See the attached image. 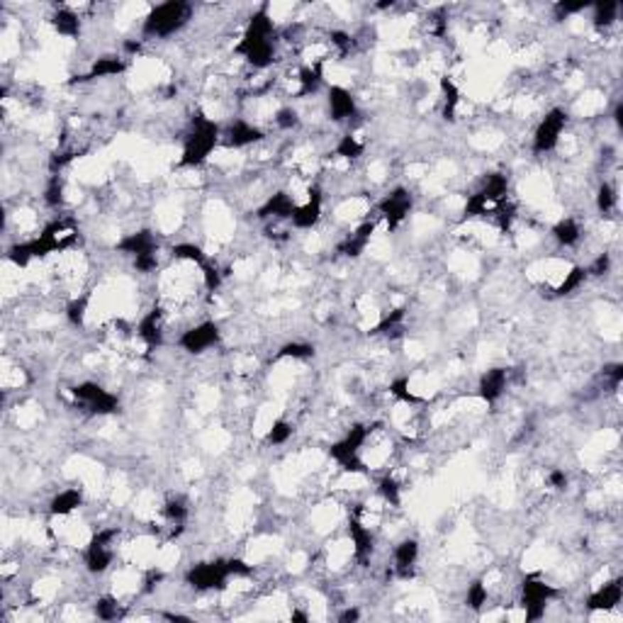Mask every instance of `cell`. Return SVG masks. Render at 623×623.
<instances>
[{"label": "cell", "mask_w": 623, "mask_h": 623, "mask_svg": "<svg viewBox=\"0 0 623 623\" xmlns=\"http://www.w3.org/2000/svg\"><path fill=\"white\" fill-rule=\"evenodd\" d=\"M416 560H419V543L414 538H404L394 546V568L402 580H409L414 575Z\"/></svg>", "instance_id": "603a6c76"}, {"label": "cell", "mask_w": 623, "mask_h": 623, "mask_svg": "<svg viewBox=\"0 0 623 623\" xmlns=\"http://www.w3.org/2000/svg\"><path fill=\"white\" fill-rule=\"evenodd\" d=\"M261 139H263V129L247 122V119H234V122L227 124V129L222 131V144L229 148H244V146L256 144V141Z\"/></svg>", "instance_id": "5bb4252c"}, {"label": "cell", "mask_w": 623, "mask_h": 623, "mask_svg": "<svg viewBox=\"0 0 623 623\" xmlns=\"http://www.w3.org/2000/svg\"><path fill=\"white\" fill-rule=\"evenodd\" d=\"M480 193H482L487 200H492V202L502 205L506 202V195H509V178L504 173H487L482 178V185H480Z\"/></svg>", "instance_id": "484cf974"}, {"label": "cell", "mask_w": 623, "mask_h": 623, "mask_svg": "<svg viewBox=\"0 0 623 623\" xmlns=\"http://www.w3.org/2000/svg\"><path fill=\"white\" fill-rule=\"evenodd\" d=\"M44 202H47L49 207H59V205L64 202V178H61L59 173L51 175L47 188H44Z\"/></svg>", "instance_id": "ee69618b"}, {"label": "cell", "mask_w": 623, "mask_h": 623, "mask_svg": "<svg viewBox=\"0 0 623 623\" xmlns=\"http://www.w3.org/2000/svg\"><path fill=\"white\" fill-rule=\"evenodd\" d=\"M163 619H168V621H190V616H183V614H163Z\"/></svg>", "instance_id": "91938a15"}, {"label": "cell", "mask_w": 623, "mask_h": 623, "mask_svg": "<svg viewBox=\"0 0 623 623\" xmlns=\"http://www.w3.org/2000/svg\"><path fill=\"white\" fill-rule=\"evenodd\" d=\"M51 27L61 34V37H78L81 34V17L73 13L71 8H59L51 15Z\"/></svg>", "instance_id": "4316f807"}, {"label": "cell", "mask_w": 623, "mask_h": 623, "mask_svg": "<svg viewBox=\"0 0 623 623\" xmlns=\"http://www.w3.org/2000/svg\"><path fill=\"white\" fill-rule=\"evenodd\" d=\"M553 239L565 249L577 247L582 239V227L577 224V220H573V217H565V220L556 222V227H553Z\"/></svg>", "instance_id": "83f0119b"}, {"label": "cell", "mask_w": 623, "mask_h": 623, "mask_svg": "<svg viewBox=\"0 0 623 623\" xmlns=\"http://www.w3.org/2000/svg\"><path fill=\"white\" fill-rule=\"evenodd\" d=\"M295 210H297V202L293 197L288 195V193H276V195H271L266 200V202L261 205L259 210H256V217H259L261 222H268V220H276V222H280V220H293V215H295Z\"/></svg>", "instance_id": "ac0fdd59"}, {"label": "cell", "mask_w": 623, "mask_h": 623, "mask_svg": "<svg viewBox=\"0 0 623 623\" xmlns=\"http://www.w3.org/2000/svg\"><path fill=\"white\" fill-rule=\"evenodd\" d=\"M222 144V127L215 119L197 115L193 117L190 131L183 139V153H180V166L185 168H197L210 158V153Z\"/></svg>", "instance_id": "6da1fadb"}, {"label": "cell", "mask_w": 623, "mask_h": 623, "mask_svg": "<svg viewBox=\"0 0 623 623\" xmlns=\"http://www.w3.org/2000/svg\"><path fill=\"white\" fill-rule=\"evenodd\" d=\"M506 382H509V370L506 368H489L480 375L477 382V397L487 404H494L497 399L504 394L506 390Z\"/></svg>", "instance_id": "e0dca14e"}, {"label": "cell", "mask_w": 623, "mask_h": 623, "mask_svg": "<svg viewBox=\"0 0 623 623\" xmlns=\"http://www.w3.org/2000/svg\"><path fill=\"white\" fill-rule=\"evenodd\" d=\"M193 20V5L185 0H168V3L153 5L144 17L141 32L144 37H170L180 32Z\"/></svg>", "instance_id": "7a4b0ae2"}, {"label": "cell", "mask_w": 623, "mask_h": 623, "mask_svg": "<svg viewBox=\"0 0 623 623\" xmlns=\"http://www.w3.org/2000/svg\"><path fill=\"white\" fill-rule=\"evenodd\" d=\"M136 334H139V339L146 344L148 351L161 346L163 344V312L158 310V307L146 312L144 317H141L139 327H136Z\"/></svg>", "instance_id": "ffe728a7"}, {"label": "cell", "mask_w": 623, "mask_h": 623, "mask_svg": "<svg viewBox=\"0 0 623 623\" xmlns=\"http://www.w3.org/2000/svg\"><path fill=\"white\" fill-rule=\"evenodd\" d=\"M88 305H90V295L73 297V300L66 305V319L73 324V327H83V324H85V314H88Z\"/></svg>", "instance_id": "8d00e7d4"}, {"label": "cell", "mask_w": 623, "mask_h": 623, "mask_svg": "<svg viewBox=\"0 0 623 623\" xmlns=\"http://www.w3.org/2000/svg\"><path fill=\"white\" fill-rule=\"evenodd\" d=\"M227 565H229L232 577H249L251 573H254V565L244 563V560H239V558H227Z\"/></svg>", "instance_id": "f5cc1de1"}, {"label": "cell", "mask_w": 623, "mask_h": 623, "mask_svg": "<svg viewBox=\"0 0 623 623\" xmlns=\"http://www.w3.org/2000/svg\"><path fill=\"white\" fill-rule=\"evenodd\" d=\"M293 621H307V616H305V614H300V611H295V614H293Z\"/></svg>", "instance_id": "94428289"}, {"label": "cell", "mask_w": 623, "mask_h": 623, "mask_svg": "<svg viewBox=\"0 0 623 623\" xmlns=\"http://www.w3.org/2000/svg\"><path fill=\"white\" fill-rule=\"evenodd\" d=\"M604 375L611 380V385L619 387L621 380H623V363H611V365H604Z\"/></svg>", "instance_id": "db71d44e"}, {"label": "cell", "mask_w": 623, "mask_h": 623, "mask_svg": "<svg viewBox=\"0 0 623 623\" xmlns=\"http://www.w3.org/2000/svg\"><path fill=\"white\" fill-rule=\"evenodd\" d=\"M592 8V3H568V0H565V3H556V20H565V17H570V15H577V13H585V10H590Z\"/></svg>", "instance_id": "7dc6e473"}, {"label": "cell", "mask_w": 623, "mask_h": 623, "mask_svg": "<svg viewBox=\"0 0 623 623\" xmlns=\"http://www.w3.org/2000/svg\"><path fill=\"white\" fill-rule=\"evenodd\" d=\"M322 212H324V190L314 183L310 193H307V200L302 205H297L290 222H293L295 229H314V227L319 224V220H322Z\"/></svg>", "instance_id": "7c38bea8"}, {"label": "cell", "mask_w": 623, "mask_h": 623, "mask_svg": "<svg viewBox=\"0 0 623 623\" xmlns=\"http://www.w3.org/2000/svg\"><path fill=\"white\" fill-rule=\"evenodd\" d=\"M95 616L102 621H117L122 619V607H119L115 597H100L95 602Z\"/></svg>", "instance_id": "60d3db41"}, {"label": "cell", "mask_w": 623, "mask_h": 623, "mask_svg": "<svg viewBox=\"0 0 623 623\" xmlns=\"http://www.w3.org/2000/svg\"><path fill=\"white\" fill-rule=\"evenodd\" d=\"M609 268H611V256L609 254H599L597 259H594L592 266L587 268V273H590L592 278H602V276H607V273H609Z\"/></svg>", "instance_id": "681fc988"}, {"label": "cell", "mask_w": 623, "mask_h": 623, "mask_svg": "<svg viewBox=\"0 0 623 623\" xmlns=\"http://www.w3.org/2000/svg\"><path fill=\"white\" fill-rule=\"evenodd\" d=\"M161 577H163L161 573H156V570H151V573H148V577H146V582H144V585H146V587H144V592H151L153 587H156L158 582H161Z\"/></svg>", "instance_id": "9f6ffc18"}, {"label": "cell", "mask_w": 623, "mask_h": 623, "mask_svg": "<svg viewBox=\"0 0 623 623\" xmlns=\"http://www.w3.org/2000/svg\"><path fill=\"white\" fill-rule=\"evenodd\" d=\"M616 205H619V193H616V188L611 183L604 180L597 188V210L602 215H611L616 210Z\"/></svg>", "instance_id": "d590c367"}, {"label": "cell", "mask_w": 623, "mask_h": 623, "mask_svg": "<svg viewBox=\"0 0 623 623\" xmlns=\"http://www.w3.org/2000/svg\"><path fill=\"white\" fill-rule=\"evenodd\" d=\"M329 39H331V44H334V47L341 51V54H346V51L351 49V44H353L351 34L344 32V30H334V32L329 34Z\"/></svg>", "instance_id": "816d5d0a"}, {"label": "cell", "mask_w": 623, "mask_h": 623, "mask_svg": "<svg viewBox=\"0 0 623 623\" xmlns=\"http://www.w3.org/2000/svg\"><path fill=\"white\" fill-rule=\"evenodd\" d=\"M220 339H222L220 324L202 322V324H197V327L183 331V336L178 339V346L185 353H190V356H202L205 351H210V348H215L217 344H220Z\"/></svg>", "instance_id": "8fae6325"}, {"label": "cell", "mask_w": 623, "mask_h": 623, "mask_svg": "<svg viewBox=\"0 0 623 623\" xmlns=\"http://www.w3.org/2000/svg\"><path fill=\"white\" fill-rule=\"evenodd\" d=\"M587 278H590V273H587L585 266H573V268H570V273H565L563 283L558 285L556 295L558 297H568V295L577 293V290H580L582 285L587 283Z\"/></svg>", "instance_id": "f546056e"}, {"label": "cell", "mask_w": 623, "mask_h": 623, "mask_svg": "<svg viewBox=\"0 0 623 623\" xmlns=\"http://www.w3.org/2000/svg\"><path fill=\"white\" fill-rule=\"evenodd\" d=\"M200 271H202L205 288H207L210 293H215V290H220V285H222V273H220V268H217L212 261H207V263H205V266L200 268Z\"/></svg>", "instance_id": "bcb514c9"}, {"label": "cell", "mask_w": 623, "mask_h": 623, "mask_svg": "<svg viewBox=\"0 0 623 623\" xmlns=\"http://www.w3.org/2000/svg\"><path fill=\"white\" fill-rule=\"evenodd\" d=\"M565 127H568V112L563 107H553L538 122L533 131V153H548L560 144Z\"/></svg>", "instance_id": "9c48e42d"}, {"label": "cell", "mask_w": 623, "mask_h": 623, "mask_svg": "<svg viewBox=\"0 0 623 623\" xmlns=\"http://www.w3.org/2000/svg\"><path fill=\"white\" fill-rule=\"evenodd\" d=\"M8 261L13 263V266H17V268L30 266L34 259H32V254H30V247H27V242L13 244V247L8 249Z\"/></svg>", "instance_id": "f6af8a7d"}, {"label": "cell", "mask_w": 623, "mask_h": 623, "mask_svg": "<svg viewBox=\"0 0 623 623\" xmlns=\"http://www.w3.org/2000/svg\"><path fill=\"white\" fill-rule=\"evenodd\" d=\"M300 90H297V98H307V95H314L324 83V61H317V64L302 66L300 68Z\"/></svg>", "instance_id": "d4e9b609"}, {"label": "cell", "mask_w": 623, "mask_h": 623, "mask_svg": "<svg viewBox=\"0 0 623 623\" xmlns=\"http://www.w3.org/2000/svg\"><path fill=\"white\" fill-rule=\"evenodd\" d=\"M619 10L621 5L616 3V0H604V3H592V22L594 27H599V30H607V27L614 25L616 20H619Z\"/></svg>", "instance_id": "f1b7e54d"}, {"label": "cell", "mask_w": 623, "mask_h": 623, "mask_svg": "<svg viewBox=\"0 0 623 623\" xmlns=\"http://www.w3.org/2000/svg\"><path fill=\"white\" fill-rule=\"evenodd\" d=\"M377 492H380L382 499L387 502V504L392 506H399L402 504V487H399V482L390 475H385L377 482Z\"/></svg>", "instance_id": "f35d334b"}, {"label": "cell", "mask_w": 623, "mask_h": 623, "mask_svg": "<svg viewBox=\"0 0 623 623\" xmlns=\"http://www.w3.org/2000/svg\"><path fill=\"white\" fill-rule=\"evenodd\" d=\"M623 599V580L621 577H614L607 585H602L599 590H594L590 597H587V609L590 611H611L621 604Z\"/></svg>", "instance_id": "2e32d148"}, {"label": "cell", "mask_w": 623, "mask_h": 623, "mask_svg": "<svg viewBox=\"0 0 623 623\" xmlns=\"http://www.w3.org/2000/svg\"><path fill=\"white\" fill-rule=\"evenodd\" d=\"M363 151H365L363 141H358V136H353V134H344L339 139V144H336V148H334L336 156L346 158V161H356V158H361Z\"/></svg>", "instance_id": "d6a6232c"}, {"label": "cell", "mask_w": 623, "mask_h": 623, "mask_svg": "<svg viewBox=\"0 0 623 623\" xmlns=\"http://www.w3.org/2000/svg\"><path fill=\"white\" fill-rule=\"evenodd\" d=\"M276 358H295V361H307V358H314V346L307 344V341H290V344L280 346V351L276 353Z\"/></svg>", "instance_id": "e575fe53"}, {"label": "cell", "mask_w": 623, "mask_h": 623, "mask_svg": "<svg viewBox=\"0 0 623 623\" xmlns=\"http://www.w3.org/2000/svg\"><path fill=\"white\" fill-rule=\"evenodd\" d=\"M156 266H158V254H144L134 259V268L139 273H151L156 271Z\"/></svg>", "instance_id": "f907efd6"}, {"label": "cell", "mask_w": 623, "mask_h": 623, "mask_svg": "<svg viewBox=\"0 0 623 623\" xmlns=\"http://www.w3.org/2000/svg\"><path fill=\"white\" fill-rule=\"evenodd\" d=\"M115 249L119 251V254L131 256V259L144 256V254H158V239L151 229H139V232L127 234L124 239H119V242L115 244Z\"/></svg>", "instance_id": "9a60e30c"}, {"label": "cell", "mask_w": 623, "mask_h": 623, "mask_svg": "<svg viewBox=\"0 0 623 623\" xmlns=\"http://www.w3.org/2000/svg\"><path fill=\"white\" fill-rule=\"evenodd\" d=\"M229 580H232V573H229L227 560H210V563L193 565V568L185 573V582L197 592L224 590Z\"/></svg>", "instance_id": "8992f818"}, {"label": "cell", "mask_w": 623, "mask_h": 623, "mask_svg": "<svg viewBox=\"0 0 623 623\" xmlns=\"http://www.w3.org/2000/svg\"><path fill=\"white\" fill-rule=\"evenodd\" d=\"M358 619H361V611L358 609H346L344 614L339 616L341 623H351V621H358Z\"/></svg>", "instance_id": "6f0895ef"}, {"label": "cell", "mask_w": 623, "mask_h": 623, "mask_svg": "<svg viewBox=\"0 0 623 623\" xmlns=\"http://www.w3.org/2000/svg\"><path fill=\"white\" fill-rule=\"evenodd\" d=\"M441 90H443V117L445 119H455V110L460 105V90L455 85L453 78L443 76L441 78Z\"/></svg>", "instance_id": "4dcf8cb0"}, {"label": "cell", "mask_w": 623, "mask_h": 623, "mask_svg": "<svg viewBox=\"0 0 623 623\" xmlns=\"http://www.w3.org/2000/svg\"><path fill=\"white\" fill-rule=\"evenodd\" d=\"M290 436H293V424L285 419H278V421H273L271 428H268L266 443L268 445H283V443L290 441Z\"/></svg>", "instance_id": "7bdbcfd3"}, {"label": "cell", "mask_w": 623, "mask_h": 623, "mask_svg": "<svg viewBox=\"0 0 623 623\" xmlns=\"http://www.w3.org/2000/svg\"><path fill=\"white\" fill-rule=\"evenodd\" d=\"M327 105H329V117L334 122H346V119L358 115V102L353 98V93L344 85H331L327 93Z\"/></svg>", "instance_id": "4fadbf2b"}, {"label": "cell", "mask_w": 623, "mask_h": 623, "mask_svg": "<svg viewBox=\"0 0 623 623\" xmlns=\"http://www.w3.org/2000/svg\"><path fill=\"white\" fill-rule=\"evenodd\" d=\"M489 599V592H487V585H484L482 580H475L472 585H467V592H465V604L470 607L472 611H480L487 604Z\"/></svg>", "instance_id": "ab89813d"}, {"label": "cell", "mask_w": 623, "mask_h": 623, "mask_svg": "<svg viewBox=\"0 0 623 623\" xmlns=\"http://www.w3.org/2000/svg\"><path fill=\"white\" fill-rule=\"evenodd\" d=\"M81 506H83V492L78 487H68V489H61L59 494L51 497L49 514L51 516H68V514H73Z\"/></svg>", "instance_id": "cb8c5ba5"}, {"label": "cell", "mask_w": 623, "mask_h": 623, "mask_svg": "<svg viewBox=\"0 0 623 623\" xmlns=\"http://www.w3.org/2000/svg\"><path fill=\"white\" fill-rule=\"evenodd\" d=\"M117 538V529H102L93 538L88 541L85 548V570L90 575H102L115 560V551H112V541Z\"/></svg>", "instance_id": "ba28073f"}, {"label": "cell", "mask_w": 623, "mask_h": 623, "mask_svg": "<svg viewBox=\"0 0 623 623\" xmlns=\"http://www.w3.org/2000/svg\"><path fill=\"white\" fill-rule=\"evenodd\" d=\"M556 597H560V590L548 582L541 580L538 573L529 575L521 582V607L526 614V621H538L546 616V607L548 602H553Z\"/></svg>", "instance_id": "5b68a950"}, {"label": "cell", "mask_w": 623, "mask_h": 623, "mask_svg": "<svg viewBox=\"0 0 623 623\" xmlns=\"http://www.w3.org/2000/svg\"><path fill=\"white\" fill-rule=\"evenodd\" d=\"M370 438V426L356 424L346 431L344 438L329 445V458L336 462L344 472L351 475H368V465L361 460V448Z\"/></svg>", "instance_id": "3957f363"}, {"label": "cell", "mask_w": 623, "mask_h": 623, "mask_svg": "<svg viewBox=\"0 0 623 623\" xmlns=\"http://www.w3.org/2000/svg\"><path fill=\"white\" fill-rule=\"evenodd\" d=\"M276 124L280 129H293L300 124V115H297V110H293V107H283L276 115Z\"/></svg>", "instance_id": "c3c4849f"}, {"label": "cell", "mask_w": 623, "mask_h": 623, "mask_svg": "<svg viewBox=\"0 0 623 623\" xmlns=\"http://www.w3.org/2000/svg\"><path fill=\"white\" fill-rule=\"evenodd\" d=\"M411 207H414V197H411L407 188H394L392 193H387V195L377 202V212L387 222V229L390 232H394L407 220Z\"/></svg>", "instance_id": "30bf717a"}, {"label": "cell", "mask_w": 623, "mask_h": 623, "mask_svg": "<svg viewBox=\"0 0 623 623\" xmlns=\"http://www.w3.org/2000/svg\"><path fill=\"white\" fill-rule=\"evenodd\" d=\"M127 71V61L119 59V56H100V59L93 61V66L88 68L85 76H76L71 83H83V81H95V78H110V76H119V73Z\"/></svg>", "instance_id": "7402d4cb"}, {"label": "cell", "mask_w": 623, "mask_h": 623, "mask_svg": "<svg viewBox=\"0 0 623 623\" xmlns=\"http://www.w3.org/2000/svg\"><path fill=\"white\" fill-rule=\"evenodd\" d=\"M404 317H407V310H404V307H397V310H392L387 317L380 319V324L373 329V334H385V336L399 334V329H402V324H404Z\"/></svg>", "instance_id": "836d02e7"}, {"label": "cell", "mask_w": 623, "mask_h": 623, "mask_svg": "<svg viewBox=\"0 0 623 623\" xmlns=\"http://www.w3.org/2000/svg\"><path fill=\"white\" fill-rule=\"evenodd\" d=\"M273 37H276V22H273V17H271V5L263 3L261 8L249 17L247 30H244L242 39H239L237 47H234V54L244 59L251 49L263 47V44H271Z\"/></svg>", "instance_id": "277c9868"}, {"label": "cell", "mask_w": 623, "mask_h": 623, "mask_svg": "<svg viewBox=\"0 0 623 623\" xmlns=\"http://www.w3.org/2000/svg\"><path fill=\"white\" fill-rule=\"evenodd\" d=\"M124 51H127V54H139L141 42H124Z\"/></svg>", "instance_id": "680465c9"}, {"label": "cell", "mask_w": 623, "mask_h": 623, "mask_svg": "<svg viewBox=\"0 0 623 623\" xmlns=\"http://www.w3.org/2000/svg\"><path fill=\"white\" fill-rule=\"evenodd\" d=\"M348 538H351V543H353V556H356L358 560H368L370 556H373L375 538H373V533H370V529H365L356 514L348 519Z\"/></svg>", "instance_id": "44dd1931"}, {"label": "cell", "mask_w": 623, "mask_h": 623, "mask_svg": "<svg viewBox=\"0 0 623 623\" xmlns=\"http://www.w3.org/2000/svg\"><path fill=\"white\" fill-rule=\"evenodd\" d=\"M71 394L88 414H115L119 409V397L105 390L98 382H81V385L71 387Z\"/></svg>", "instance_id": "52a82bcc"}, {"label": "cell", "mask_w": 623, "mask_h": 623, "mask_svg": "<svg viewBox=\"0 0 623 623\" xmlns=\"http://www.w3.org/2000/svg\"><path fill=\"white\" fill-rule=\"evenodd\" d=\"M548 482L556 489H565L568 487V475H565V470H553L551 475H548Z\"/></svg>", "instance_id": "11a10c76"}, {"label": "cell", "mask_w": 623, "mask_h": 623, "mask_svg": "<svg viewBox=\"0 0 623 623\" xmlns=\"http://www.w3.org/2000/svg\"><path fill=\"white\" fill-rule=\"evenodd\" d=\"M170 254H173V259L190 261V263H195V266H200V268H202L205 263H207V254L202 251V247H197V244H190V242L175 244V247L170 249Z\"/></svg>", "instance_id": "1f68e13d"}, {"label": "cell", "mask_w": 623, "mask_h": 623, "mask_svg": "<svg viewBox=\"0 0 623 623\" xmlns=\"http://www.w3.org/2000/svg\"><path fill=\"white\" fill-rule=\"evenodd\" d=\"M390 394H392L394 399H397V402H404V404H419V402H421L419 394L411 392V387H409V377H407V375L394 377V380L390 382Z\"/></svg>", "instance_id": "74e56055"}, {"label": "cell", "mask_w": 623, "mask_h": 623, "mask_svg": "<svg viewBox=\"0 0 623 623\" xmlns=\"http://www.w3.org/2000/svg\"><path fill=\"white\" fill-rule=\"evenodd\" d=\"M375 220H365L363 224L356 227V232L348 234V237L344 239V242L339 244V254L346 256V259H358V256H363V251L368 249L370 239H373L375 234Z\"/></svg>", "instance_id": "d6986e66"}, {"label": "cell", "mask_w": 623, "mask_h": 623, "mask_svg": "<svg viewBox=\"0 0 623 623\" xmlns=\"http://www.w3.org/2000/svg\"><path fill=\"white\" fill-rule=\"evenodd\" d=\"M163 514H166V519H168L170 524L183 526V524H185V519H188V504H185V499H180V497H170V499H166Z\"/></svg>", "instance_id": "b9f144b4"}]
</instances>
